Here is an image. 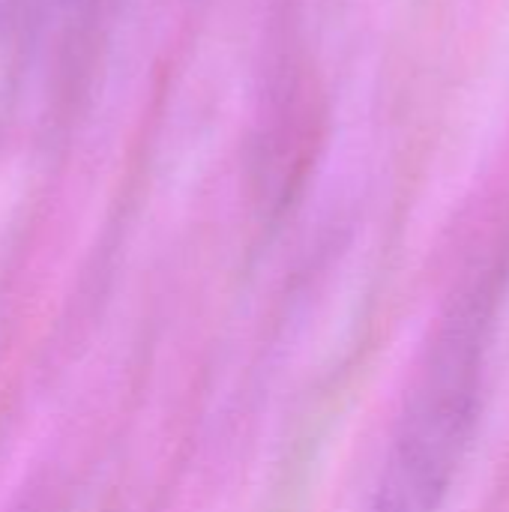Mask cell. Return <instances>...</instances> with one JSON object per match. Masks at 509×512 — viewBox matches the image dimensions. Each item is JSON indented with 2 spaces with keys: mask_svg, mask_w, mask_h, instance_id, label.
Instances as JSON below:
<instances>
[{
  "mask_svg": "<svg viewBox=\"0 0 509 512\" xmlns=\"http://www.w3.org/2000/svg\"><path fill=\"white\" fill-rule=\"evenodd\" d=\"M486 342L483 294H465L444 309L402 399L369 512L444 510L474 438Z\"/></svg>",
  "mask_w": 509,
  "mask_h": 512,
  "instance_id": "cell-1",
  "label": "cell"
},
{
  "mask_svg": "<svg viewBox=\"0 0 509 512\" xmlns=\"http://www.w3.org/2000/svg\"><path fill=\"white\" fill-rule=\"evenodd\" d=\"M27 0H0V21H6V18H12L21 6H24Z\"/></svg>",
  "mask_w": 509,
  "mask_h": 512,
  "instance_id": "cell-2",
  "label": "cell"
}]
</instances>
